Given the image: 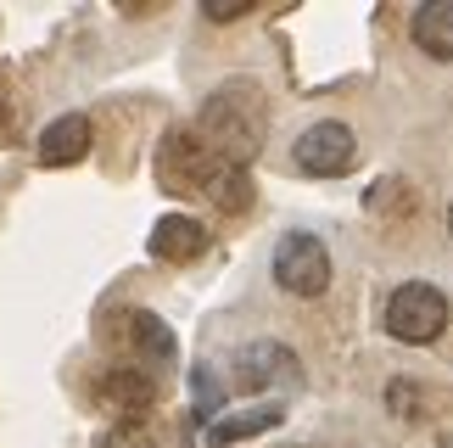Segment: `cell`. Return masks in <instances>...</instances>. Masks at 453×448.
Listing matches in <instances>:
<instances>
[{
    "mask_svg": "<svg viewBox=\"0 0 453 448\" xmlns=\"http://www.w3.org/2000/svg\"><path fill=\"white\" fill-rule=\"evenodd\" d=\"M157 180H163V191H173V197H207L224 213H241L252 202L247 168L230 163V158H219L196 129H168L163 135V146H157Z\"/></svg>",
    "mask_w": 453,
    "mask_h": 448,
    "instance_id": "6da1fadb",
    "label": "cell"
},
{
    "mask_svg": "<svg viewBox=\"0 0 453 448\" xmlns=\"http://www.w3.org/2000/svg\"><path fill=\"white\" fill-rule=\"evenodd\" d=\"M264 129H269V112H264V90L247 79H230L219 84L213 96H207V107L196 118V135L207 146L219 151V158H230L247 168L257 158V146H264Z\"/></svg>",
    "mask_w": 453,
    "mask_h": 448,
    "instance_id": "7a4b0ae2",
    "label": "cell"
},
{
    "mask_svg": "<svg viewBox=\"0 0 453 448\" xmlns=\"http://www.w3.org/2000/svg\"><path fill=\"white\" fill-rule=\"evenodd\" d=\"M387 331L409 348H426L448 331V297L431 281H409L387 297Z\"/></svg>",
    "mask_w": 453,
    "mask_h": 448,
    "instance_id": "3957f363",
    "label": "cell"
},
{
    "mask_svg": "<svg viewBox=\"0 0 453 448\" xmlns=\"http://www.w3.org/2000/svg\"><path fill=\"white\" fill-rule=\"evenodd\" d=\"M274 281H280V291H291V297H319V291L330 286V252L319 236L308 230H291L274 241Z\"/></svg>",
    "mask_w": 453,
    "mask_h": 448,
    "instance_id": "277c9868",
    "label": "cell"
},
{
    "mask_svg": "<svg viewBox=\"0 0 453 448\" xmlns=\"http://www.w3.org/2000/svg\"><path fill=\"white\" fill-rule=\"evenodd\" d=\"M358 163V141H353V129L347 124H313V129H303V141H297V168L303 174H319V180H330V174H347V168Z\"/></svg>",
    "mask_w": 453,
    "mask_h": 448,
    "instance_id": "5b68a950",
    "label": "cell"
},
{
    "mask_svg": "<svg viewBox=\"0 0 453 448\" xmlns=\"http://www.w3.org/2000/svg\"><path fill=\"white\" fill-rule=\"evenodd\" d=\"M96 404L112 409V415H124V421H141L146 409L157 404L151 370H141V365H112V370L96 382Z\"/></svg>",
    "mask_w": 453,
    "mask_h": 448,
    "instance_id": "8992f818",
    "label": "cell"
},
{
    "mask_svg": "<svg viewBox=\"0 0 453 448\" xmlns=\"http://www.w3.org/2000/svg\"><path fill=\"white\" fill-rule=\"evenodd\" d=\"M90 141H96L90 118H84V112H62L57 124H45L40 146H34V158H40L45 168H67V163H79L84 151H90Z\"/></svg>",
    "mask_w": 453,
    "mask_h": 448,
    "instance_id": "52a82bcc",
    "label": "cell"
},
{
    "mask_svg": "<svg viewBox=\"0 0 453 448\" xmlns=\"http://www.w3.org/2000/svg\"><path fill=\"white\" fill-rule=\"evenodd\" d=\"M118 325L112 331L134 348V359L141 365H173V331L157 314H146V308H129V314H112Z\"/></svg>",
    "mask_w": 453,
    "mask_h": 448,
    "instance_id": "ba28073f",
    "label": "cell"
},
{
    "mask_svg": "<svg viewBox=\"0 0 453 448\" xmlns=\"http://www.w3.org/2000/svg\"><path fill=\"white\" fill-rule=\"evenodd\" d=\"M207 252V230L190 213H168L151 224V258H163V264H190V258Z\"/></svg>",
    "mask_w": 453,
    "mask_h": 448,
    "instance_id": "9c48e42d",
    "label": "cell"
},
{
    "mask_svg": "<svg viewBox=\"0 0 453 448\" xmlns=\"http://www.w3.org/2000/svg\"><path fill=\"white\" fill-rule=\"evenodd\" d=\"M235 382L257 392V387H291L297 382V359H291V348H280V342H257V348L241 353V370H235Z\"/></svg>",
    "mask_w": 453,
    "mask_h": 448,
    "instance_id": "30bf717a",
    "label": "cell"
},
{
    "mask_svg": "<svg viewBox=\"0 0 453 448\" xmlns=\"http://www.w3.org/2000/svg\"><path fill=\"white\" fill-rule=\"evenodd\" d=\"M286 421L280 404H257V409H235V415H219L213 426H207V443L213 448H230L241 437H257V432H274V426Z\"/></svg>",
    "mask_w": 453,
    "mask_h": 448,
    "instance_id": "8fae6325",
    "label": "cell"
},
{
    "mask_svg": "<svg viewBox=\"0 0 453 448\" xmlns=\"http://www.w3.org/2000/svg\"><path fill=\"white\" fill-rule=\"evenodd\" d=\"M414 45L437 62H453V0H431L414 12Z\"/></svg>",
    "mask_w": 453,
    "mask_h": 448,
    "instance_id": "7c38bea8",
    "label": "cell"
},
{
    "mask_svg": "<svg viewBox=\"0 0 453 448\" xmlns=\"http://www.w3.org/2000/svg\"><path fill=\"white\" fill-rule=\"evenodd\" d=\"M23 135V101L12 96V73L0 67V141H17Z\"/></svg>",
    "mask_w": 453,
    "mask_h": 448,
    "instance_id": "4fadbf2b",
    "label": "cell"
},
{
    "mask_svg": "<svg viewBox=\"0 0 453 448\" xmlns=\"http://www.w3.org/2000/svg\"><path fill=\"white\" fill-rule=\"evenodd\" d=\"M101 448H157V437L146 432L141 421H118L107 437H101Z\"/></svg>",
    "mask_w": 453,
    "mask_h": 448,
    "instance_id": "5bb4252c",
    "label": "cell"
},
{
    "mask_svg": "<svg viewBox=\"0 0 453 448\" xmlns=\"http://www.w3.org/2000/svg\"><path fill=\"white\" fill-rule=\"evenodd\" d=\"M207 17H213V23H235V17H247L252 6H247V0H207V6H202Z\"/></svg>",
    "mask_w": 453,
    "mask_h": 448,
    "instance_id": "9a60e30c",
    "label": "cell"
},
{
    "mask_svg": "<svg viewBox=\"0 0 453 448\" xmlns=\"http://www.w3.org/2000/svg\"><path fill=\"white\" fill-rule=\"evenodd\" d=\"M196 398H202V409H207V415L219 409V382H213L207 370H196Z\"/></svg>",
    "mask_w": 453,
    "mask_h": 448,
    "instance_id": "2e32d148",
    "label": "cell"
},
{
    "mask_svg": "<svg viewBox=\"0 0 453 448\" xmlns=\"http://www.w3.org/2000/svg\"><path fill=\"white\" fill-rule=\"evenodd\" d=\"M448 236H453V208H448Z\"/></svg>",
    "mask_w": 453,
    "mask_h": 448,
    "instance_id": "e0dca14e",
    "label": "cell"
},
{
    "mask_svg": "<svg viewBox=\"0 0 453 448\" xmlns=\"http://www.w3.org/2000/svg\"><path fill=\"white\" fill-rule=\"evenodd\" d=\"M291 448H313V443H291Z\"/></svg>",
    "mask_w": 453,
    "mask_h": 448,
    "instance_id": "ac0fdd59",
    "label": "cell"
}]
</instances>
